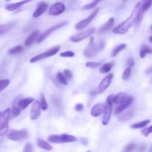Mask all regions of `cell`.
<instances>
[{
  "mask_svg": "<svg viewBox=\"0 0 152 152\" xmlns=\"http://www.w3.org/2000/svg\"><path fill=\"white\" fill-rule=\"evenodd\" d=\"M141 7H142V2L139 1L136 4L134 8L133 11H132V14L130 16L128 17L126 20L122 22L121 24L116 27L114 30H113V33L115 34H124L129 31V30L134 25L137 23V21L138 15H139V12L140 10Z\"/></svg>",
  "mask_w": 152,
  "mask_h": 152,
  "instance_id": "cell-1",
  "label": "cell"
},
{
  "mask_svg": "<svg viewBox=\"0 0 152 152\" xmlns=\"http://www.w3.org/2000/svg\"><path fill=\"white\" fill-rule=\"evenodd\" d=\"M48 141L51 143H65V142H72L77 141V138L72 135L64 134L61 135H50L48 137Z\"/></svg>",
  "mask_w": 152,
  "mask_h": 152,
  "instance_id": "cell-2",
  "label": "cell"
},
{
  "mask_svg": "<svg viewBox=\"0 0 152 152\" xmlns=\"http://www.w3.org/2000/svg\"><path fill=\"white\" fill-rule=\"evenodd\" d=\"M113 99L114 96L110 95L108 96L106 99V104H105V108L103 112V118H102V124L104 126H107L109 123L110 119L111 117L112 113V105H113Z\"/></svg>",
  "mask_w": 152,
  "mask_h": 152,
  "instance_id": "cell-3",
  "label": "cell"
},
{
  "mask_svg": "<svg viewBox=\"0 0 152 152\" xmlns=\"http://www.w3.org/2000/svg\"><path fill=\"white\" fill-rule=\"evenodd\" d=\"M105 46V43H104L103 41L100 42L99 45L96 44H92L89 45L86 48V49L84 50V53L85 56L88 58H92L94 56H96L98 52L101 50V49L103 48V47Z\"/></svg>",
  "mask_w": 152,
  "mask_h": 152,
  "instance_id": "cell-4",
  "label": "cell"
},
{
  "mask_svg": "<svg viewBox=\"0 0 152 152\" xmlns=\"http://www.w3.org/2000/svg\"><path fill=\"white\" fill-rule=\"evenodd\" d=\"M59 50H60V47H59V45L55 46V47L51 48H50L49 50H48L47 51L44 52V53H40V54L37 55V56L32 57L30 59V62H31V63H34V62H37V61L39 60H41V59H45V58L50 57V56H53V55L56 54V53H57L59 51Z\"/></svg>",
  "mask_w": 152,
  "mask_h": 152,
  "instance_id": "cell-5",
  "label": "cell"
},
{
  "mask_svg": "<svg viewBox=\"0 0 152 152\" xmlns=\"http://www.w3.org/2000/svg\"><path fill=\"white\" fill-rule=\"evenodd\" d=\"M68 23V21H65V22H60V23H58V24H56V25H53V26L50 27V28H48V30H46V31H45V32H43L42 34H40V36L39 37V38L37 39V43L42 42L45 39L47 38V37H48L50 34H52L53 32H54L55 31L58 30L59 28H62V27L65 26V25H66Z\"/></svg>",
  "mask_w": 152,
  "mask_h": 152,
  "instance_id": "cell-6",
  "label": "cell"
},
{
  "mask_svg": "<svg viewBox=\"0 0 152 152\" xmlns=\"http://www.w3.org/2000/svg\"><path fill=\"white\" fill-rule=\"evenodd\" d=\"M29 134L27 130H12L8 134V139L13 141H20L28 137Z\"/></svg>",
  "mask_w": 152,
  "mask_h": 152,
  "instance_id": "cell-7",
  "label": "cell"
},
{
  "mask_svg": "<svg viewBox=\"0 0 152 152\" xmlns=\"http://www.w3.org/2000/svg\"><path fill=\"white\" fill-rule=\"evenodd\" d=\"M99 10V8L95 9V10H94V11L92 12V13H91V14L89 15V16H88L86 19H83V20L80 21V22H78V23H77L75 26L76 29L83 30V29H84L85 28H86V27H87L88 25L89 24H90L91 22L94 20V19L95 16H96V14L98 13Z\"/></svg>",
  "mask_w": 152,
  "mask_h": 152,
  "instance_id": "cell-8",
  "label": "cell"
},
{
  "mask_svg": "<svg viewBox=\"0 0 152 152\" xmlns=\"http://www.w3.org/2000/svg\"><path fill=\"white\" fill-rule=\"evenodd\" d=\"M95 29L94 28H90L88 30H86V31H82V32L78 33L76 35L72 36V37L70 38V40H71L72 42H79L82 41V40L88 38L90 36H91L92 34L94 33Z\"/></svg>",
  "mask_w": 152,
  "mask_h": 152,
  "instance_id": "cell-9",
  "label": "cell"
},
{
  "mask_svg": "<svg viewBox=\"0 0 152 152\" xmlns=\"http://www.w3.org/2000/svg\"><path fill=\"white\" fill-rule=\"evenodd\" d=\"M113 77H114V74H109L108 75H107L106 77H104V78L102 79V80L100 82L99 86H98V93H103V92L109 87V86L111 85V81H112L113 80Z\"/></svg>",
  "mask_w": 152,
  "mask_h": 152,
  "instance_id": "cell-10",
  "label": "cell"
},
{
  "mask_svg": "<svg viewBox=\"0 0 152 152\" xmlns=\"http://www.w3.org/2000/svg\"><path fill=\"white\" fill-rule=\"evenodd\" d=\"M65 6L63 3L56 2L50 7L49 10V14L52 16H58V15L62 14L65 11Z\"/></svg>",
  "mask_w": 152,
  "mask_h": 152,
  "instance_id": "cell-11",
  "label": "cell"
},
{
  "mask_svg": "<svg viewBox=\"0 0 152 152\" xmlns=\"http://www.w3.org/2000/svg\"><path fill=\"white\" fill-rule=\"evenodd\" d=\"M40 114H41V108H40L39 102L36 100L34 101V103L31 110L30 118L32 120H36L40 117Z\"/></svg>",
  "mask_w": 152,
  "mask_h": 152,
  "instance_id": "cell-12",
  "label": "cell"
},
{
  "mask_svg": "<svg viewBox=\"0 0 152 152\" xmlns=\"http://www.w3.org/2000/svg\"><path fill=\"white\" fill-rule=\"evenodd\" d=\"M10 108H7L4 110L2 113H1V116H0V130L2 129L3 127L8 125L9 119L10 117Z\"/></svg>",
  "mask_w": 152,
  "mask_h": 152,
  "instance_id": "cell-13",
  "label": "cell"
},
{
  "mask_svg": "<svg viewBox=\"0 0 152 152\" xmlns=\"http://www.w3.org/2000/svg\"><path fill=\"white\" fill-rule=\"evenodd\" d=\"M48 7V4L45 1H41L38 4L37 9L34 11V13H33V17L34 18H37L39 16H40L41 15H42L47 10Z\"/></svg>",
  "mask_w": 152,
  "mask_h": 152,
  "instance_id": "cell-14",
  "label": "cell"
},
{
  "mask_svg": "<svg viewBox=\"0 0 152 152\" xmlns=\"http://www.w3.org/2000/svg\"><path fill=\"white\" fill-rule=\"evenodd\" d=\"M132 102H133V98H132V96H129V97L127 98V99H126L123 103L120 104V105L117 107V108L115 109V114H121L122 112H123L125 110L127 109V108L132 105Z\"/></svg>",
  "mask_w": 152,
  "mask_h": 152,
  "instance_id": "cell-15",
  "label": "cell"
},
{
  "mask_svg": "<svg viewBox=\"0 0 152 152\" xmlns=\"http://www.w3.org/2000/svg\"><path fill=\"white\" fill-rule=\"evenodd\" d=\"M40 36V33L39 31H33L31 34L28 37V38L26 39L25 42V45L27 47H29L31 46L34 43V42L39 38V37Z\"/></svg>",
  "mask_w": 152,
  "mask_h": 152,
  "instance_id": "cell-16",
  "label": "cell"
},
{
  "mask_svg": "<svg viewBox=\"0 0 152 152\" xmlns=\"http://www.w3.org/2000/svg\"><path fill=\"white\" fill-rule=\"evenodd\" d=\"M104 108H105V104H96V105H95L92 108L91 111V115L93 117H97L99 116H100L104 112Z\"/></svg>",
  "mask_w": 152,
  "mask_h": 152,
  "instance_id": "cell-17",
  "label": "cell"
},
{
  "mask_svg": "<svg viewBox=\"0 0 152 152\" xmlns=\"http://www.w3.org/2000/svg\"><path fill=\"white\" fill-rule=\"evenodd\" d=\"M30 1L28 0H24V1H18V2L16 3H11V4H6L5 5V9L8 11H13V10H16L17 9H19V7H22V5H24L26 3L29 2Z\"/></svg>",
  "mask_w": 152,
  "mask_h": 152,
  "instance_id": "cell-18",
  "label": "cell"
},
{
  "mask_svg": "<svg viewBox=\"0 0 152 152\" xmlns=\"http://www.w3.org/2000/svg\"><path fill=\"white\" fill-rule=\"evenodd\" d=\"M134 110L131 109L129 110V111H126V112L123 113V114H120V117H118V120H120V121H129V120H130L134 116Z\"/></svg>",
  "mask_w": 152,
  "mask_h": 152,
  "instance_id": "cell-19",
  "label": "cell"
},
{
  "mask_svg": "<svg viewBox=\"0 0 152 152\" xmlns=\"http://www.w3.org/2000/svg\"><path fill=\"white\" fill-rule=\"evenodd\" d=\"M129 97L128 94L124 92H120V93L117 94V95L114 96V99H113V102L117 104H121L124 102L127 98Z\"/></svg>",
  "mask_w": 152,
  "mask_h": 152,
  "instance_id": "cell-20",
  "label": "cell"
},
{
  "mask_svg": "<svg viewBox=\"0 0 152 152\" xmlns=\"http://www.w3.org/2000/svg\"><path fill=\"white\" fill-rule=\"evenodd\" d=\"M37 145H38L40 148L46 150V151H51V150L53 149L52 145H50L48 142H46L44 140L41 139V138H39V139L37 140Z\"/></svg>",
  "mask_w": 152,
  "mask_h": 152,
  "instance_id": "cell-21",
  "label": "cell"
},
{
  "mask_svg": "<svg viewBox=\"0 0 152 152\" xmlns=\"http://www.w3.org/2000/svg\"><path fill=\"white\" fill-rule=\"evenodd\" d=\"M34 102V99L32 97H28L25 99H22L18 102V107L20 109H25L31 102Z\"/></svg>",
  "mask_w": 152,
  "mask_h": 152,
  "instance_id": "cell-22",
  "label": "cell"
},
{
  "mask_svg": "<svg viewBox=\"0 0 152 152\" xmlns=\"http://www.w3.org/2000/svg\"><path fill=\"white\" fill-rule=\"evenodd\" d=\"M114 18H111L110 19H108V22H105L104 25H102V26L100 27L99 32V33H104V32H105V31H108V30H109L110 28H111V27L114 25Z\"/></svg>",
  "mask_w": 152,
  "mask_h": 152,
  "instance_id": "cell-23",
  "label": "cell"
},
{
  "mask_svg": "<svg viewBox=\"0 0 152 152\" xmlns=\"http://www.w3.org/2000/svg\"><path fill=\"white\" fill-rule=\"evenodd\" d=\"M126 47H127V45L126 44H120L119 45L116 46L114 48V50H112V52H111V56H112V57L117 56L122 50H125V49L126 48Z\"/></svg>",
  "mask_w": 152,
  "mask_h": 152,
  "instance_id": "cell-24",
  "label": "cell"
},
{
  "mask_svg": "<svg viewBox=\"0 0 152 152\" xmlns=\"http://www.w3.org/2000/svg\"><path fill=\"white\" fill-rule=\"evenodd\" d=\"M151 53H152V49L149 46L144 45L141 47L140 51V56L141 58H144L147 54H151Z\"/></svg>",
  "mask_w": 152,
  "mask_h": 152,
  "instance_id": "cell-25",
  "label": "cell"
},
{
  "mask_svg": "<svg viewBox=\"0 0 152 152\" xmlns=\"http://www.w3.org/2000/svg\"><path fill=\"white\" fill-rule=\"evenodd\" d=\"M24 51V48L22 45H16L15 47L12 48L8 50V53L12 56H15V55H18L21 53L22 52Z\"/></svg>",
  "mask_w": 152,
  "mask_h": 152,
  "instance_id": "cell-26",
  "label": "cell"
},
{
  "mask_svg": "<svg viewBox=\"0 0 152 152\" xmlns=\"http://www.w3.org/2000/svg\"><path fill=\"white\" fill-rule=\"evenodd\" d=\"M114 62H108V63H105L101 67L100 70H99V72L101 74H108L110 71L111 70V68L114 66Z\"/></svg>",
  "mask_w": 152,
  "mask_h": 152,
  "instance_id": "cell-27",
  "label": "cell"
},
{
  "mask_svg": "<svg viewBox=\"0 0 152 152\" xmlns=\"http://www.w3.org/2000/svg\"><path fill=\"white\" fill-rule=\"evenodd\" d=\"M151 123V120H143L142 122H140V123H134V124L132 125L131 126V128L134 129H142L145 126H146L147 125H148L149 123Z\"/></svg>",
  "mask_w": 152,
  "mask_h": 152,
  "instance_id": "cell-28",
  "label": "cell"
},
{
  "mask_svg": "<svg viewBox=\"0 0 152 152\" xmlns=\"http://www.w3.org/2000/svg\"><path fill=\"white\" fill-rule=\"evenodd\" d=\"M13 27V25L7 24V25H0V35L6 34Z\"/></svg>",
  "mask_w": 152,
  "mask_h": 152,
  "instance_id": "cell-29",
  "label": "cell"
},
{
  "mask_svg": "<svg viewBox=\"0 0 152 152\" xmlns=\"http://www.w3.org/2000/svg\"><path fill=\"white\" fill-rule=\"evenodd\" d=\"M99 0H96V1H92V2L89 3V4H86V5L83 6V8H82V10H91V9H93L94 7H95L98 4H99Z\"/></svg>",
  "mask_w": 152,
  "mask_h": 152,
  "instance_id": "cell-30",
  "label": "cell"
},
{
  "mask_svg": "<svg viewBox=\"0 0 152 152\" xmlns=\"http://www.w3.org/2000/svg\"><path fill=\"white\" fill-rule=\"evenodd\" d=\"M20 112L21 109L19 107L13 106V108H12L11 111H10V117H11V118H16V117H17L20 114Z\"/></svg>",
  "mask_w": 152,
  "mask_h": 152,
  "instance_id": "cell-31",
  "label": "cell"
},
{
  "mask_svg": "<svg viewBox=\"0 0 152 152\" xmlns=\"http://www.w3.org/2000/svg\"><path fill=\"white\" fill-rule=\"evenodd\" d=\"M39 105H40V108H41V109L44 110V111H46V110L48 109V103L47 102H46V99L45 98L44 95L43 94H41V96H40V101H39Z\"/></svg>",
  "mask_w": 152,
  "mask_h": 152,
  "instance_id": "cell-32",
  "label": "cell"
},
{
  "mask_svg": "<svg viewBox=\"0 0 152 152\" xmlns=\"http://www.w3.org/2000/svg\"><path fill=\"white\" fill-rule=\"evenodd\" d=\"M56 77H57L58 81H59L61 84L63 85V86H68V80L64 77V75L62 73H58V74H56Z\"/></svg>",
  "mask_w": 152,
  "mask_h": 152,
  "instance_id": "cell-33",
  "label": "cell"
},
{
  "mask_svg": "<svg viewBox=\"0 0 152 152\" xmlns=\"http://www.w3.org/2000/svg\"><path fill=\"white\" fill-rule=\"evenodd\" d=\"M9 83H10V80L7 79L0 80V93L9 86Z\"/></svg>",
  "mask_w": 152,
  "mask_h": 152,
  "instance_id": "cell-34",
  "label": "cell"
},
{
  "mask_svg": "<svg viewBox=\"0 0 152 152\" xmlns=\"http://www.w3.org/2000/svg\"><path fill=\"white\" fill-rule=\"evenodd\" d=\"M131 74H132V71H131V68H127L123 74V80H125V81H127L128 80L130 77Z\"/></svg>",
  "mask_w": 152,
  "mask_h": 152,
  "instance_id": "cell-35",
  "label": "cell"
},
{
  "mask_svg": "<svg viewBox=\"0 0 152 152\" xmlns=\"http://www.w3.org/2000/svg\"><path fill=\"white\" fill-rule=\"evenodd\" d=\"M152 4V1H145L143 2V4H142V7H141V9L143 12L146 11L148 8L151 6Z\"/></svg>",
  "mask_w": 152,
  "mask_h": 152,
  "instance_id": "cell-36",
  "label": "cell"
},
{
  "mask_svg": "<svg viewBox=\"0 0 152 152\" xmlns=\"http://www.w3.org/2000/svg\"><path fill=\"white\" fill-rule=\"evenodd\" d=\"M100 65V63L99 62H86V66L88 67V68H96L97 67H99Z\"/></svg>",
  "mask_w": 152,
  "mask_h": 152,
  "instance_id": "cell-37",
  "label": "cell"
},
{
  "mask_svg": "<svg viewBox=\"0 0 152 152\" xmlns=\"http://www.w3.org/2000/svg\"><path fill=\"white\" fill-rule=\"evenodd\" d=\"M135 148V144L134 142H132V143H129V145H126L124 148V151L123 152H132L134 149Z\"/></svg>",
  "mask_w": 152,
  "mask_h": 152,
  "instance_id": "cell-38",
  "label": "cell"
},
{
  "mask_svg": "<svg viewBox=\"0 0 152 152\" xmlns=\"http://www.w3.org/2000/svg\"><path fill=\"white\" fill-rule=\"evenodd\" d=\"M75 56V53L73 51H65L62 52V53H60V56L62 57H74Z\"/></svg>",
  "mask_w": 152,
  "mask_h": 152,
  "instance_id": "cell-39",
  "label": "cell"
},
{
  "mask_svg": "<svg viewBox=\"0 0 152 152\" xmlns=\"http://www.w3.org/2000/svg\"><path fill=\"white\" fill-rule=\"evenodd\" d=\"M33 149H34V148H33L32 144L31 142H27L25 144V147H24L23 151L22 152H33Z\"/></svg>",
  "mask_w": 152,
  "mask_h": 152,
  "instance_id": "cell-40",
  "label": "cell"
},
{
  "mask_svg": "<svg viewBox=\"0 0 152 152\" xmlns=\"http://www.w3.org/2000/svg\"><path fill=\"white\" fill-rule=\"evenodd\" d=\"M64 77L67 79V80H71L73 78V74L71 71L68 69L64 70Z\"/></svg>",
  "mask_w": 152,
  "mask_h": 152,
  "instance_id": "cell-41",
  "label": "cell"
},
{
  "mask_svg": "<svg viewBox=\"0 0 152 152\" xmlns=\"http://www.w3.org/2000/svg\"><path fill=\"white\" fill-rule=\"evenodd\" d=\"M151 133H152V126H151L148 128H146V129H143V130L142 131V134L145 137H148V135Z\"/></svg>",
  "mask_w": 152,
  "mask_h": 152,
  "instance_id": "cell-42",
  "label": "cell"
},
{
  "mask_svg": "<svg viewBox=\"0 0 152 152\" xmlns=\"http://www.w3.org/2000/svg\"><path fill=\"white\" fill-rule=\"evenodd\" d=\"M7 131H8V125H6L4 127H3L2 129L0 130V136H4V135L7 133Z\"/></svg>",
  "mask_w": 152,
  "mask_h": 152,
  "instance_id": "cell-43",
  "label": "cell"
},
{
  "mask_svg": "<svg viewBox=\"0 0 152 152\" xmlns=\"http://www.w3.org/2000/svg\"><path fill=\"white\" fill-rule=\"evenodd\" d=\"M134 64H135V61H134V58L131 57V58H129V59H128L127 65H128V66H129V68L134 67Z\"/></svg>",
  "mask_w": 152,
  "mask_h": 152,
  "instance_id": "cell-44",
  "label": "cell"
},
{
  "mask_svg": "<svg viewBox=\"0 0 152 152\" xmlns=\"http://www.w3.org/2000/svg\"><path fill=\"white\" fill-rule=\"evenodd\" d=\"M75 109L77 111H81L83 109V105L81 103H78L75 105Z\"/></svg>",
  "mask_w": 152,
  "mask_h": 152,
  "instance_id": "cell-45",
  "label": "cell"
},
{
  "mask_svg": "<svg viewBox=\"0 0 152 152\" xmlns=\"http://www.w3.org/2000/svg\"><path fill=\"white\" fill-rule=\"evenodd\" d=\"M145 148H146V145H142L141 146L139 147V148H138L137 151V152H143V151H145Z\"/></svg>",
  "mask_w": 152,
  "mask_h": 152,
  "instance_id": "cell-46",
  "label": "cell"
},
{
  "mask_svg": "<svg viewBox=\"0 0 152 152\" xmlns=\"http://www.w3.org/2000/svg\"><path fill=\"white\" fill-rule=\"evenodd\" d=\"M145 73H146V74H151V73H152V67H150V68H148V69L145 71Z\"/></svg>",
  "mask_w": 152,
  "mask_h": 152,
  "instance_id": "cell-47",
  "label": "cell"
},
{
  "mask_svg": "<svg viewBox=\"0 0 152 152\" xmlns=\"http://www.w3.org/2000/svg\"><path fill=\"white\" fill-rule=\"evenodd\" d=\"M149 42L151 43H152V36H151V37H149Z\"/></svg>",
  "mask_w": 152,
  "mask_h": 152,
  "instance_id": "cell-48",
  "label": "cell"
},
{
  "mask_svg": "<svg viewBox=\"0 0 152 152\" xmlns=\"http://www.w3.org/2000/svg\"><path fill=\"white\" fill-rule=\"evenodd\" d=\"M149 152H152V145L151 147H150V148H149Z\"/></svg>",
  "mask_w": 152,
  "mask_h": 152,
  "instance_id": "cell-49",
  "label": "cell"
},
{
  "mask_svg": "<svg viewBox=\"0 0 152 152\" xmlns=\"http://www.w3.org/2000/svg\"><path fill=\"white\" fill-rule=\"evenodd\" d=\"M151 29L152 30V25H151Z\"/></svg>",
  "mask_w": 152,
  "mask_h": 152,
  "instance_id": "cell-50",
  "label": "cell"
},
{
  "mask_svg": "<svg viewBox=\"0 0 152 152\" xmlns=\"http://www.w3.org/2000/svg\"><path fill=\"white\" fill-rule=\"evenodd\" d=\"M88 152H91V151H88Z\"/></svg>",
  "mask_w": 152,
  "mask_h": 152,
  "instance_id": "cell-51",
  "label": "cell"
},
{
  "mask_svg": "<svg viewBox=\"0 0 152 152\" xmlns=\"http://www.w3.org/2000/svg\"><path fill=\"white\" fill-rule=\"evenodd\" d=\"M0 116H1V113H0Z\"/></svg>",
  "mask_w": 152,
  "mask_h": 152,
  "instance_id": "cell-52",
  "label": "cell"
}]
</instances>
